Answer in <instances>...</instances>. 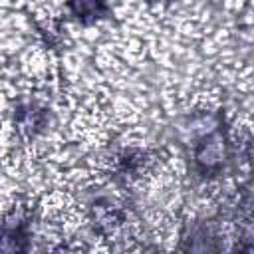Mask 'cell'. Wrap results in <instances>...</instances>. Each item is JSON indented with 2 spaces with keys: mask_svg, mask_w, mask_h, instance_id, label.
<instances>
[{
  "mask_svg": "<svg viewBox=\"0 0 254 254\" xmlns=\"http://www.w3.org/2000/svg\"><path fill=\"white\" fill-rule=\"evenodd\" d=\"M230 159V139L220 117L212 121L192 143V167L196 175L212 179L220 175Z\"/></svg>",
  "mask_w": 254,
  "mask_h": 254,
  "instance_id": "1",
  "label": "cell"
},
{
  "mask_svg": "<svg viewBox=\"0 0 254 254\" xmlns=\"http://www.w3.org/2000/svg\"><path fill=\"white\" fill-rule=\"evenodd\" d=\"M32 212L26 202L14 204L0 222V252H26Z\"/></svg>",
  "mask_w": 254,
  "mask_h": 254,
  "instance_id": "2",
  "label": "cell"
},
{
  "mask_svg": "<svg viewBox=\"0 0 254 254\" xmlns=\"http://www.w3.org/2000/svg\"><path fill=\"white\" fill-rule=\"evenodd\" d=\"M69 14L83 26L95 24L111 14L107 0H65Z\"/></svg>",
  "mask_w": 254,
  "mask_h": 254,
  "instance_id": "3",
  "label": "cell"
},
{
  "mask_svg": "<svg viewBox=\"0 0 254 254\" xmlns=\"http://www.w3.org/2000/svg\"><path fill=\"white\" fill-rule=\"evenodd\" d=\"M14 123L18 125V129L28 135V137H34L46 123V111L40 109L38 105L34 103H28V105H22L18 107L16 115H14Z\"/></svg>",
  "mask_w": 254,
  "mask_h": 254,
  "instance_id": "4",
  "label": "cell"
},
{
  "mask_svg": "<svg viewBox=\"0 0 254 254\" xmlns=\"http://www.w3.org/2000/svg\"><path fill=\"white\" fill-rule=\"evenodd\" d=\"M119 222H121V212L113 204H109V202H97L93 206V224L101 232L113 230Z\"/></svg>",
  "mask_w": 254,
  "mask_h": 254,
  "instance_id": "5",
  "label": "cell"
},
{
  "mask_svg": "<svg viewBox=\"0 0 254 254\" xmlns=\"http://www.w3.org/2000/svg\"><path fill=\"white\" fill-rule=\"evenodd\" d=\"M147 4H159V2H169V0H145Z\"/></svg>",
  "mask_w": 254,
  "mask_h": 254,
  "instance_id": "6",
  "label": "cell"
}]
</instances>
